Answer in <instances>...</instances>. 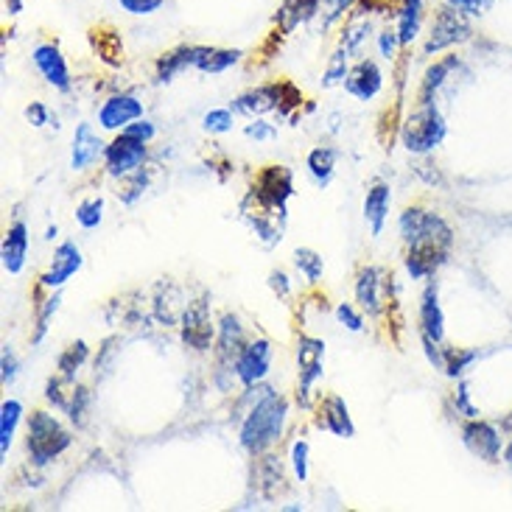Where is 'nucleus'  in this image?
Instances as JSON below:
<instances>
[{"instance_id": "obj_1", "label": "nucleus", "mask_w": 512, "mask_h": 512, "mask_svg": "<svg viewBox=\"0 0 512 512\" xmlns=\"http://www.w3.org/2000/svg\"><path fill=\"white\" fill-rule=\"evenodd\" d=\"M238 406H247L238 426V445L250 457H263L283 440V431L289 423V401L275 387L258 384V387H244Z\"/></svg>"}, {"instance_id": "obj_2", "label": "nucleus", "mask_w": 512, "mask_h": 512, "mask_svg": "<svg viewBox=\"0 0 512 512\" xmlns=\"http://www.w3.org/2000/svg\"><path fill=\"white\" fill-rule=\"evenodd\" d=\"M73 445V434H70L62 420L48 412V409H37L28 415V437L26 451L34 468H48L51 462L62 457Z\"/></svg>"}, {"instance_id": "obj_3", "label": "nucleus", "mask_w": 512, "mask_h": 512, "mask_svg": "<svg viewBox=\"0 0 512 512\" xmlns=\"http://www.w3.org/2000/svg\"><path fill=\"white\" fill-rule=\"evenodd\" d=\"M445 135H448V124L434 101L420 104L412 115H406L401 126V143L409 154L434 152L445 140Z\"/></svg>"}, {"instance_id": "obj_4", "label": "nucleus", "mask_w": 512, "mask_h": 512, "mask_svg": "<svg viewBox=\"0 0 512 512\" xmlns=\"http://www.w3.org/2000/svg\"><path fill=\"white\" fill-rule=\"evenodd\" d=\"M398 233L406 247H445L454 250V230L443 216L426 208H406L398 216Z\"/></svg>"}, {"instance_id": "obj_5", "label": "nucleus", "mask_w": 512, "mask_h": 512, "mask_svg": "<svg viewBox=\"0 0 512 512\" xmlns=\"http://www.w3.org/2000/svg\"><path fill=\"white\" fill-rule=\"evenodd\" d=\"M291 196H294V174L286 166H266L258 171V177L252 182V191L244 202L286 219Z\"/></svg>"}, {"instance_id": "obj_6", "label": "nucleus", "mask_w": 512, "mask_h": 512, "mask_svg": "<svg viewBox=\"0 0 512 512\" xmlns=\"http://www.w3.org/2000/svg\"><path fill=\"white\" fill-rule=\"evenodd\" d=\"M250 339H247V331L241 325V319L236 314H222L219 319V331H216V387L227 392L230 389V381L236 378V359L238 353L244 350Z\"/></svg>"}, {"instance_id": "obj_7", "label": "nucleus", "mask_w": 512, "mask_h": 512, "mask_svg": "<svg viewBox=\"0 0 512 512\" xmlns=\"http://www.w3.org/2000/svg\"><path fill=\"white\" fill-rule=\"evenodd\" d=\"M473 37V26L468 14L457 12L454 6L443 3L434 17H431L429 37L423 42V56H437L443 51H451L454 45H462Z\"/></svg>"}, {"instance_id": "obj_8", "label": "nucleus", "mask_w": 512, "mask_h": 512, "mask_svg": "<svg viewBox=\"0 0 512 512\" xmlns=\"http://www.w3.org/2000/svg\"><path fill=\"white\" fill-rule=\"evenodd\" d=\"M149 163V143L132 138L126 132H118L115 138L107 143L104 152V174L110 180H124L129 174H135Z\"/></svg>"}, {"instance_id": "obj_9", "label": "nucleus", "mask_w": 512, "mask_h": 512, "mask_svg": "<svg viewBox=\"0 0 512 512\" xmlns=\"http://www.w3.org/2000/svg\"><path fill=\"white\" fill-rule=\"evenodd\" d=\"M180 331L182 342L191 347V350H196V353H208V350H213L219 325H213V319H210L208 297L188 303V308L182 311L180 317Z\"/></svg>"}, {"instance_id": "obj_10", "label": "nucleus", "mask_w": 512, "mask_h": 512, "mask_svg": "<svg viewBox=\"0 0 512 512\" xmlns=\"http://www.w3.org/2000/svg\"><path fill=\"white\" fill-rule=\"evenodd\" d=\"M275 347L269 339H250L236 359V381L241 387H258L272 373Z\"/></svg>"}, {"instance_id": "obj_11", "label": "nucleus", "mask_w": 512, "mask_h": 512, "mask_svg": "<svg viewBox=\"0 0 512 512\" xmlns=\"http://www.w3.org/2000/svg\"><path fill=\"white\" fill-rule=\"evenodd\" d=\"M31 62L40 73V79L48 87H54L56 93H70L73 90V76H70L68 59L62 54V48L56 42H40L31 51Z\"/></svg>"}, {"instance_id": "obj_12", "label": "nucleus", "mask_w": 512, "mask_h": 512, "mask_svg": "<svg viewBox=\"0 0 512 512\" xmlns=\"http://www.w3.org/2000/svg\"><path fill=\"white\" fill-rule=\"evenodd\" d=\"M462 443L471 451L473 457L482 459L487 465H496L504 459V440H501V431L487 423L482 417H473L462 426Z\"/></svg>"}, {"instance_id": "obj_13", "label": "nucleus", "mask_w": 512, "mask_h": 512, "mask_svg": "<svg viewBox=\"0 0 512 512\" xmlns=\"http://www.w3.org/2000/svg\"><path fill=\"white\" fill-rule=\"evenodd\" d=\"M146 115V107L135 93H115V96L104 98V104L98 107V126L104 132H124L126 126L135 124L138 118Z\"/></svg>"}, {"instance_id": "obj_14", "label": "nucleus", "mask_w": 512, "mask_h": 512, "mask_svg": "<svg viewBox=\"0 0 512 512\" xmlns=\"http://www.w3.org/2000/svg\"><path fill=\"white\" fill-rule=\"evenodd\" d=\"M82 266H84L82 247H79L73 238H68V241H62V244L54 250V258H51L48 272H42L40 277V286L48 291L62 289L70 277L82 272Z\"/></svg>"}, {"instance_id": "obj_15", "label": "nucleus", "mask_w": 512, "mask_h": 512, "mask_svg": "<svg viewBox=\"0 0 512 512\" xmlns=\"http://www.w3.org/2000/svg\"><path fill=\"white\" fill-rule=\"evenodd\" d=\"M384 84H387V76H384L381 65H378L375 59L361 56V59H356V65L350 68L342 87H345L347 96H353L356 101H364V104H367V101H373V98L381 96Z\"/></svg>"}, {"instance_id": "obj_16", "label": "nucleus", "mask_w": 512, "mask_h": 512, "mask_svg": "<svg viewBox=\"0 0 512 512\" xmlns=\"http://www.w3.org/2000/svg\"><path fill=\"white\" fill-rule=\"evenodd\" d=\"M314 412H317V429L328 431L339 440H353L356 437V423H353L350 406H347L342 395H325L314 406Z\"/></svg>"}, {"instance_id": "obj_17", "label": "nucleus", "mask_w": 512, "mask_h": 512, "mask_svg": "<svg viewBox=\"0 0 512 512\" xmlns=\"http://www.w3.org/2000/svg\"><path fill=\"white\" fill-rule=\"evenodd\" d=\"M387 294V275L381 266H364L356 277V303L367 317H381Z\"/></svg>"}, {"instance_id": "obj_18", "label": "nucleus", "mask_w": 512, "mask_h": 512, "mask_svg": "<svg viewBox=\"0 0 512 512\" xmlns=\"http://www.w3.org/2000/svg\"><path fill=\"white\" fill-rule=\"evenodd\" d=\"M104 152H107V143L101 140L93 124H76V132H73V146H70V168L73 171H87L93 168L98 160H104Z\"/></svg>"}, {"instance_id": "obj_19", "label": "nucleus", "mask_w": 512, "mask_h": 512, "mask_svg": "<svg viewBox=\"0 0 512 512\" xmlns=\"http://www.w3.org/2000/svg\"><path fill=\"white\" fill-rule=\"evenodd\" d=\"M28 247H31V238H28L26 222L14 219L6 230V236H3V247H0V263L9 275H20L26 269Z\"/></svg>"}, {"instance_id": "obj_20", "label": "nucleus", "mask_w": 512, "mask_h": 512, "mask_svg": "<svg viewBox=\"0 0 512 512\" xmlns=\"http://www.w3.org/2000/svg\"><path fill=\"white\" fill-rule=\"evenodd\" d=\"M389 208H392V188L387 182H373L364 194V205H361V213H364V222L370 227V236L378 238L384 233L389 219Z\"/></svg>"}, {"instance_id": "obj_21", "label": "nucleus", "mask_w": 512, "mask_h": 512, "mask_svg": "<svg viewBox=\"0 0 512 512\" xmlns=\"http://www.w3.org/2000/svg\"><path fill=\"white\" fill-rule=\"evenodd\" d=\"M448 258H451V250L445 247H409L403 266L412 280H431L448 263Z\"/></svg>"}, {"instance_id": "obj_22", "label": "nucleus", "mask_w": 512, "mask_h": 512, "mask_svg": "<svg viewBox=\"0 0 512 512\" xmlns=\"http://www.w3.org/2000/svg\"><path fill=\"white\" fill-rule=\"evenodd\" d=\"M319 9H322V0H283L275 14L277 31L283 37H289L300 26L314 23L319 17Z\"/></svg>"}, {"instance_id": "obj_23", "label": "nucleus", "mask_w": 512, "mask_h": 512, "mask_svg": "<svg viewBox=\"0 0 512 512\" xmlns=\"http://www.w3.org/2000/svg\"><path fill=\"white\" fill-rule=\"evenodd\" d=\"M420 336H429L434 342H445V314L440 305V286L426 283L420 294Z\"/></svg>"}, {"instance_id": "obj_24", "label": "nucleus", "mask_w": 512, "mask_h": 512, "mask_svg": "<svg viewBox=\"0 0 512 512\" xmlns=\"http://www.w3.org/2000/svg\"><path fill=\"white\" fill-rule=\"evenodd\" d=\"M199 48H202V45H177V48H171L168 54L160 56V59L154 62V84H171L188 68L196 70Z\"/></svg>"}, {"instance_id": "obj_25", "label": "nucleus", "mask_w": 512, "mask_h": 512, "mask_svg": "<svg viewBox=\"0 0 512 512\" xmlns=\"http://www.w3.org/2000/svg\"><path fill=\"white\" fill-rule=\"evenodd\" d=\"M462 68V59L457 54H448L443 59H437L434 65L426 68L423 73V79H420V93H417V101L420 104H429V101H437L440 96V90H443L445 84L451 82V76Z\"/></svg>"}, {"instance_id": "obj_26", "label": "nucleus", "mask_w": 512, "mask_h": 512, "mask_svg": "<svg viewBox=\"0 0 512 512\" xmlns=\"http://www.w3.org/2000/svg\"><path fill=\"white\" fill-rule=\"evenodd\" d=\"M426 23V0H398L395 3V28L403 48L415 45Z\"/></svg>"}, {"instance_id": "obj_27", "label": "nucleus", "mask_w": 512, "mask_h": 512, "mask_svg": "<svg viewBox=\"0 0 512 512\" xmlns=\"http://www.w3.org/2000/svg\"><path fill=\"white\" fill-rule=\"evenodd\" d=\"M230 110L244 118H263L269 112H277V82L261 84V87H252L247 93L233 98V107Z\"/></svg>"}, {"instance_id": "obj_28", "label": "nucleus", "mask_w": 512, "mask_h": 512, "mask_svg": "<svg viewBox=\"0 0 512 512\" xmlns=\"http://www.w3.org/2000/svg\"><path fill=\"white\" fill-rule=\"evenodd\" d=\"M241 216H244V222L250 224V230L258 236L263 247H275V244L283 241V224H286V219L255 208L250 202H241Z\"/></svg>"}, {"instance_id": "obj_29", "label": "nucleus", "mask_w": 512, "mask_h": 512, "mask_svg": "<svg viewBox=\"0 0 512 512\" xmlns=\"http://www.w3.org/2000/svg\"><path fill=\"white\" fill-rule=\"evenodd\" d=\"M375 37V23L373 17H347L345 28L339 34V48L347 51L350 59H361L367 42Z\"/></svg>"}, {"instance_id": "obj_30", "label": "nucleus", "mask_w": 512, "mask_h": 512, "mask_svg": "<svg viewBox=\"0 0 512 512\" xmlns=\"http://www.w3.org/2000/svg\"><path fill=\"white\" fill-rule=\"evenodd\" d=\"M336 163H339V152L331 149V146H317V149H311L308 157H305V171H308V177L311 182L317 185V188H328L336 177Z\"/></svg>"}, {"instance_id": "obj_31", "label": "nucleus", "mask_w": 512, "mask_h": 512, "mask_svg": "<svg viewBox=\"0 0 512 512\" xmlns=\"http://www.w3.org/2000/svg\"><path fill=\"white\" fill-rule=\"evenodd\" d=\"M241 59H244L241 48H213V45H202L199 48V59H196V70L199 73H210V76H219V73H227L230 68H236Z\"/></svg>"}, {"instance_id": "obj_32", "label": "nucleus", "mask_w": 512, "mask_h": 512, "mask_svg": "<svg viewBox=\"0 0 512 512\" xmlns=\"http://www.w3.org/2000/svg\"><path fill=\"white\" fill-rule=\"evenodd\" d=\"M23 415H26V406L17 398H9L0 406V457L3 459L9 457V451H12L14 434H17V426H20Z\"/></svg>"}, {"instance_id": "obj_33", "label": "nucleus", "mask_w": 512, "mask_h": 512, "mask_svg": "<svg viewBox=\"0 0 512 512\" xmlns=\"http://www.w3.org/2000/svg\"><path fill=\"white\" fill-rule=\"evenodd\" d=\"M87 359H90V345H87L84 339H76L73 345H68L59 353L56 370H59V375H62L65 381L76 384V375H79V370L87 364Z\"/></svg>"}, {"instance_id": "obj_34", "label": "nucleus", "mask_w": 512, "mask_h": 512, "mask_svg": "<svg viewBox=\"0 0 512 512\" xmlns=\"http://www.w3.org/2000/svg\"><path fill=\"white\" fill-rule=\"evenodd\" d=\"M118 199H121V205L126 208H132V205H138L143 194L149 191V182H152V174H149V168H140L135 174H129L124 180H118Z\"/></svg>"}, {"instance_id": "obj_35", "label": "nucleus", "mask_w": 512, "mask_h": 512, "mask_svg": "<svg viewBox=\"0 0 512 512\" xmlns=\"http://www.w3.org/2000/svg\"><path fill=\"white\" fill-rule=\"evenodd\" d=\"M294 266H297V272L305 277L308 286H317L319 280H322V275H325V258H322L317 250H311V247L294 250Z\"/></svg>"}, {"instance_id": "obj_36", "label": "nucleus", "mask_w": 512, "mask_h": 512, "mask_svg": "<svg viewBox=\"0 0 512 512\" xmlns=\"http://www.w3.org/2000/svg\"><path fill=\"white\" fill-rule=\"evenodd\" d=\"M90 409H93V392L82 384H73V392H70L68 403V420L76 426V429H84L87 426V417H90Z\"/></svg>"}, {"instance_id": "obj_37", "label": "nucleus", "mask_w": 512, "mask_h": 512, "mask_svg": "<svg viewBox=\"0 0 512 512\" xmlns=\"http://www.w3.org/2000/svg\"><path fill=\"white\" fill-rule=\"evenodd\" d=\"M359 0H322V9H319V31L325 34V31H331L333 26H339L345 17H350L353 12V6H356Z\"/></svg>"}, {"instance_id": "obj_38", "label": "nucleus", "mask_w": 512, "mask_h": 512, "mask_svg": "<svg viewBox=\"0 0 512 512\" xmlns=\"http://www.w3.org/2000/svg\"><path fill=\"white\" fill-rule=\"evenodd\" d=\"M59 305H62V294L59 289L48 297V300H42L40 308H37V319H34V333H31V345H42V339L48 336V328H51V319L59 311Z\"/></svg>"}, {"instance_id": "obj_39", "label": "nucleus", "mask_w": 512, "mask_h": 512, "mask_svg": "<svg viewBox=\"0 0 512 512\" xmlns=\"http://www.w3.org/2000/svg\"><path fill=\"white\" fill-rule=\"evenodd\" d=\"M350 56L342 48H336L331 56H328V65H325V73H322V87L325 90H333V87H339V84H345L347 73H350Z\"/></svg>"}, {"instance_id": "obj_40", "label": "nucleus", "mask_w": 512, "mask_h": 512, "mask_svg": "<svg viewBox=\"0 0 512 512\" xmlns=\"http://www.w3.org/2000/svg\"><path fill=\"white\" fill-rule=\"evenodd\" d=\"M76 222L82 230H96L104 222V196H87L76 205Z\"/></svg>"}, {"instance_id": "obj_41", "label": "nucleus", "mask_w": 512, "mask_h": 512, "mask_svg": "<svg viewBox=\"0 0 512 512\" xmlns=\"http://www.w3.org/2000/svg\"><path fill=\"white\" fill-rule=\"evenodd\" d=\"M325 361V342L317 336H297V370L311 367V364H322Z\"/></svg>"}, {"instance_id": "obj_42", "label": "nucleus", "mask_w": 512, "mask_h": 512, "mask_svg": "<svg viewBox=\"0 0 512 512\" xmlns=\"http://www.w3.org/2000/svg\"><path fill=\"white\" fill-rule=\"evenodd\" d=\"M479 359V350H465V347H448L445 353V375L448 378H462L473 361Z\"/></svg>"}, {"instance_id": "obj_43", "label": "nucleus", "mask_w": 512, "mask_h": 512, "mask_svg": "<svg viewBox=\"0 0 512 512\" xmlns=\"http://www.w3.org/2000/svg\"><path fill=\"white\" fill-rule=\"evenodd\" d=\"M233 124H236V112L227 107H216L202 115V129L208 135H227V132H233Z\"/></svg>"}, {"instance_id": "obj_44", "label": "nucleus", "mask_w": 512, "mask_h": 512, "mask_svg": "<svg viewBox=\"0 0 512 512\" xmlns=\"http://www.w3.org/2000/svg\"><path fill=\"white\" fill-rule=\"evenodd\" d=\"M303 107V93L294 82H277V115L291 118V112Z\"/></svg>"}, {"instance_id": "obj_45", "label": "nucleus", "mask_w": 512, "mask_h": 512, "mask_svg": "<svg viewBox=\"0 0 512 512\" xmlns=\"http://www.w3.org/2000/svg\"><path fill=\"white\" fill-rule=\"evenodd\" d=\"M289 465L297 482H308V473H311V445L305 443V440H294L289 451Z\"/></svg>"}, {"instance_id": "obj_46", "label": "nucleus", "mask_w": 512, "mask_h": 512, "mask_svg": "<svg viewBox=\"0 0 512 512\" xmlns=\"http://www.w3.org/2000/svg\"><path fill=\"white\" fill-rule=\"evenodd\" d=\"M65 387H73L70 381H65L62 375L56 373L51 375L48 381H45V401L54 406L56 412H68V403H70V392H65Z\"/></svg>"}, {"instance_id": "obj_47", "label": "nucleus", "mask_w": 512, "mask_h": 512, "mask_svg": "<svg viewBox=\"0 0 512 512\" xmlns=\"http://www.w3.org/2000/svg\"><path fill=\"white\" fill-rule=\"evenodd\" d=\"M375 48H378V56H381V59H387V62L398 59V54H401V48H403L401 37H398V28L395 26L381 28V31L375 34Z\"/></svg>"}, {"instance_id": "obj_48", "label": "nucleus", "mask_w": 512, "mask_h": 512, "mask_svg": "<svg viewBox=\"0 0 512 512\" xmlns=\"http://www.w3.org/2000/svg\"><path fill=\"white\" fill-rule=\"evenodd\" d=\"M336 322L350 333H361L364 331V311L353 303H339L336 305Z\"/></svg>"}, {"instance_id": "obj_49", "label": "nucleus", "mask_w": 512, "mask_h": 512, "mask_svg": "<svg viewBox=\"0 0 512 512\" xmlns=\"http://www.w3.org/2000/svg\"><path fill=\"white\" fill-rule=\"evenodd\" d=\"M17 375H20L17 353L12 350V345H3V353H0V381H3V387H12Z\"/></svg>"}, {"instance_id": "obj_50", "label": "nucleus", "mask_w": 512, "mask_h": 512, "mask_svg": "<svg viewBox=\"0 0 512 512\" xmlns=\"http://www.w3.org/2000/svg\"><path fill=\"white\" fill-rule=\"evenodd\" d=\"M115 3L132 17H152L166 6V0H115Z\"/></svg>"}, {"instance_id": "obj_51", "label": "nucleus", "mask_w": 512, "mask_h": 512, "mask_svg": "<svg viewBox=\"0 0 512 512\" xmlns=\"http://www.w3.org/2000/svg\"><path fill=\"white\" fill-rule=\"evenodd\" d=\"M443 3L454 6L457 12L468 14L471 20H476V17H485V14L493 9L496 0H443Z\"/></svg>"}, {"instance_id": "obj_52", "label": "nucleus", "mask_w": 512, "mask_h": 512, "mask_svg": "<svg viewBox=\"0 0 512 512\" xmlns=\"http://www.w3.org/2000/svg\"><path fill=\"white\" fill-rule=\"evenodd\" d=\"M244 135L255 143H269L277 138V129L272 124H266L263 118H250V124L244 126Z\"/></svg>"}, {"instance_id": "obj_53", "label": "nucleus", "mask_w": 512, "mask_h": 512, "mask_svg": "<svg viewBox=\"0 0 512 512\" xmlns=\"http://www.w3.org/2000/svg\"><path fill=\"white\" fill-rule=\"evenodd\" d=\"M454 406H457L459 415H465L468 420H473V417H479L482 412L473 406L471 401V387H468V381H459L457 384V395H454Z\"/></svg>"}, {"instance_id": "obj_54", "label": "nucleus", "mask_w": 512, "mask_h": 512, "mask_svg": "<svg viewBox=\"0 0 512 512\" xmlns=\"http://www.w3.org/2000/svg\"><path fill=\"white\" fill-rule=\"evenodd\" d=\"M26 121L34 129H42V126H48L54 121V115L48 110V104H42V101H31L26 107Z\"/></svg>"}, {"instance_id": "obj_55", "label": "nucleus", "mask_w": 512, "mask_h": 512, "mask_svg": "<svg viewBox=\"0 0 512 512\" xmlns=\"http://www.w3.org/2000/svg\"><path fill=\"white\" fill-rule=\"evenodd\" d=\"M126 135H132V138L143 140V143H152L154 138H157V126H154V121H149L146 115L143 118H138L135 124H129L124 129Z\"/></svg>"}, {"instance_id": "obj_56", "label": "nucleus", "mask_w": 512, "mask_h": 512, "mask_svg": "<svg viewBox=\"0 0 512 512\" xmlns=\"http://www.w3.org/2000/svg\"><path fill=\"white\" fill-rule=\"evenodd\" d=\"M266 283H269V289L275 291L280 300H289V297H291V277L286 275L283 269H272Z\"/></svg>"}, {"instance_id": "obj_57", "label": "nucleus", "mask_w": 512, "mask_h": 512, "mask_svg": "<svg viewBox=\"0 0 512 512\" xmlns=\"http://www.w3.org/2000/svg\"><path fill=\"white\" fill-rule=\"evenodd\" d=\"M3 12H6V17H17L23 12V0H3Z\"/></svg>"}, {"instance_id": "obj_58", "label": "nucleus", "mask_w": 512, "mask_h": 512, "mask_svg": "<svg viewBox=\"0 0 512 512\" xmlns=\"http://www.w3.org/2000/svg\"><path fill=\"white\" fill-rule=\"evenodd\" d=\"M504 462H507V465H510V468H512V440L507 445H504Z\"/></svg>"}, {"instance_id": "obj_59", "label": "nucleus", "mask_w": 512, "mask_h": 512, "mask_svg": "<svg viewBox=\"0 0 512 512\" xmlns=\"http://www.w3.org/2000/svg\"><path fill=\"white\" fill-rule=\"evenodd\" d=\"M56 236H59V227H56V224H54V227H48V230H45V238H48V241H54Z\"/></svg>"}]
</instances>
